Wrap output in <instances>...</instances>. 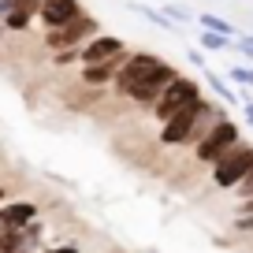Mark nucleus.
<instances>
[{"label":"nucleus","instance_id":"393cba45","mask_svg":"<svg viewBox=\"0 0 253 253\" xmlns=\"http://www.w3.org/2000/svg\"><path fill=\"white\" fill-rule=\"evenodd\" d=\"M0 201H8V190H4V182H0Z\"/></svg>","mask_w":253,"mask_h":253},{"label":"nucleus","instance_id":"f3484780","mask_svg":"<svg viewBox=\"0 0 253 253\" xmlns=\"http://www.w3.org/2000/svg\"><path fill=\"white\" fill-rule=\"evenodd\" d=\"M164 15L171 19L175 26H179V23H190V19H198V15H194V11L186 8V4H175V0H171V4H164Z\"/></svg>","mask_w":253,"mask_h":253},{"label":"nucleus","instance_id":"a878e982","mask_svg":"<svg viewBox=\"0 0 253 253\" xmlns=\"http://www.w3.org/2000/svg\"><path fill=\"white\" fill-rule=\"evenodd\" d=\"M19 253H34V250H19Z\"/></svg>","mask_w":253,"mask_h":253},{"label":"nucleus","instance_id":"5701e85b","mask_svg":"<svg viewBox=\"0 0 253 253\" xmlns=\"http://www.w3.org/2000/svg\"><path fill=\"white\" fill-rule=\"evenodd\" d=\"M238 216H253V198H246V201H238Z\"/></svg>","mask_w":253,"mask_h":253},{"label":"nucleus","instance_id":"f257e3e1","mask_svg":"<svg viewBox=\"0 0 253 253\" xmlns=\"http://www.w3.org/2000/svg\"><path fill=\"white\" fill-rule=\"evenodd\" d=\"M201 82L198 79H190V75H179V79L171 82V86L164 89V93L157 97V104H153V119H157V123H168V119L171 116H179L182 108H190V104H198L201 101Z\"/></svg>","mask_w":253,"mask_h":253},{"label":"nucleus","instance_id":"9d476101","mask_svg":"<svg viewBox=\"0 0 253 253\" xmlns=\"http://www.w3.org/2000/svg\"><path fill=\"white\" fill-rule=\"evenodd\" d=\"M38 216H41L38 201H4V209H0V231H23L30 223H38Z\"/></svg>","mask_w":253,"mask_h":253},{"label":"nucleus","instance_id":"423d86ee","mask_svg":"<svg viewBox=\"0 0 253 253\" xmlns=\"http://www.w3.org/2000/svg\"><path fill=\"white\" fill-rule=\"evenodd\" d=\"M179 79V67H171V63H160L157 71H149L145 79H138L134 86H130V93H126V101H134V104H142V108H153L157 104V97L164 93L171 82Z\"/></svg>","mask_w":253,"mask_h":253},{"label":"nucleus","instance_id":"4468645a","mask_svg":"<svg viewBox=\"0 0 253 253\" xmlns=\"http://www.w3.org/2000/svg\"><path fill=\"white\" fill-rule=\"evenodd\" d=\"M201 71H205V82H209V89H212V93L220 97L223 104H238V93L227 86V79H220V75H216L212 67H201Z\"/></svg>","mask_w":253,"mask_h":253},{"label":"nucleus","instance_id":"f8f14e48","mask_svg":"<svg viewBox=\"0 0 253 253\" xmlns=\"http://www.w3.org/2000/svg\"><path fill=\"white\" fill-rule=\"evenodd\" d=\"M126 8L134 11V15H142L145 23H153L157 30H168V34H175V30H179V26H175V23H171V19H168V15H164L160 8H149V4H142V0H130Z\"/></svg>","mask_w":253,"mask_h":253},{"label":"nucleus","instance_id":"6ab92c4d","mask_svg":"<svg viewBox=\"0 0 253 253\" xmlns=\"http://www.w3.org/2000/svg\"><path fill=\"white\" fill-rule=\"evenodd\" d=\"M52 63H56V67H67V63H79V48H63V52H56V56H52Z\"/></svg>","mask_w":253,"mask_h":253},{"label":"nucleus","instance_id":"1a4fd4ad","mask_svg":"<svg viewBox=\"0 0 253 253\" xmlns=\"http://www.w3.org/2000/svg\"><path fill=\"white\" fill-rule=\"evenodd\" d=\"M79 15H82V0H48L45 8L38 11L45 34L48 30H60V26H67V23H75Z\"/></svg>","mask_w":253,"mask_h":253},{"label":"nucleus","instance_id":"6e6552de","mask_svg":"<svg viewBox=\"0 0 253 253\" xmlns=\"http://www.w3.org/2000/svg\"><path fill=\"white\" fill-rule=\"evenodd\" d=\"M123 52H130L123 38H116V34H97V38H89L86 45L79 48V63L82 67H93V63H104V60L123 56Z\"/></svg>","mask_w":253,"mask_h":253},{"label":"nucleus","instance_id":"20e7f679","mask_svg":"<svg viewBox=\"0 0 253 253\" xmlns=\"http://www.w3.org/2000/svg\"><path fill=\"white\" fill-rule=\"evenodd\" d=\"M212 104H216V101L201 97L198 104H190V108H182L179 116H171L168 123H160V134H157V142H160V145H168V149H186L190 134H194V126L201 123V116H205V112L212 108Z\"/></svg>","mask_w":253,"mask_h":253},{"label":"nucleus","instance_id":"b1692460","mask_svg":"<svg viewBox=\"0 0 253 253\" xmlns=\"http://www.w3.org/2000/svg\"><path fill=\"white\" fill-rule=\"evenodd\" d=\"M242 116H246V123L253 126V101H242Z\"/></svg>","mask_w":253,"mask_h":253},{"label":"nucleus","instance_id":"ddd939ff","mask_svg":"<svg viewBox=\"0 0 253 253\" xmlns=\"http://www.w3.org/2000/svg\"><path fill=\"white\" fill-rule=\"evenodd\" d=\"M198 23H201V30L220 34V38H231V41H235L238 34H242L235 23H231V19H220V15H212V11H201V15H198Z\"/></svg>","mask_w":253,"mask_h":253},{"label":"nucleus","instance_id":"f03ea898","mask_svg":"<svg viewBox=\"0 0 253 253\" xmlns=\"http://www.w3.org/2000/svg\"><path fill=\"white\" fill-rule=\"evenodd\" d=\"M238 142H242V126H238V119L227 116V119H220V123H216L198 145H194V160L205 164V168H212L216 160H220L227 149H235Z\"/></svg>","mask_w":253,"mask_h":253},{"label":"nucleus","instance_id":"0eeeda50","mask_svg":"<svg viewBox=\"0 0 253 253\" xmlns=\"http://www.w3.org/2000/svg\"><path fill=\"white\" fill-rule=\"evenodd\" d=\"M160 63H164V56L145 52V48H130V52H126L123 71H119V75H116V82H112V89H116L119 97H126V93H130V86H134L138 79H145L149 71H157Z\"/></svg>","mask_w":253,"mask_h":253},{"label":"nucleus","instance_id":"412c9836","mask_svg":"<svg viewBox=\"0 0 253 253\" xmlns=\"http://www.w3.org/2000/svg\"><path fill=\"white\" fill-rule=\"evenodd\" d=\"M41 253H79V246L75 242H56V246H48V250H41Z\"/></svg>","mask_w":253,"mask_h":253},{"label":"nucleus","instance_id":"7ed1b4c3","mask_svg":"<svg viewBox=\"0 0 253 253\" xmlns=\"http://www.w3.org/2000/svg\"><path fill=\"white\" fill-rule=\"evenodd\" d=\"M253 171V142H238L212 164V186L216 190H235L246 175Z\"/></svg>","mask_w":253,"mask_h":253},{"label":"nucleus","instance_id":"aec40b11","mask_svg":"<svg viewBox=\"0 0 253 253\" xmlns=\"http://www.w3.org/2000/svg\"><path fill=\"white\" fill-rule=\"evenodd\" d=\"M235 194H238V201L253 198V171H250V175H246V179H242V182H238V186H235Z\"/></svg>","mask_w":253,"mask_h":253},{"label":"nucleus","instance_id":"a211bd4d","mask_svg":"<svg viewBox=\"0 0 253 253\" xmlns=\"http://www.w3.org/2000/svg\"><path fill=\"white\" fill-rule=\"evenodd\" d=\"M231 48H238V52H242L246 60H253V34H238V38H235V45H231Z\"/></svg>","mask_w":253,"mask_h":253},{"label":"nucleus","instance_id":"9b49d317","mask_svg":"<svg viewBox=\"0 0 253 253\" xmlns=\"http://www.w3.org/2000/svg\"><path fill=\"white\" fill-rule=\"evenodd\" d=\"M38 11H41V0H15V8L4 15V34H19V30H26V26L38 19Z\"/></svg>","mask_w":253,"mask_h":253},{"label":"nucleus","instance_id":"4be33fe9","mask_svg":"<svg viewBox=\"0 0 253 253\" xmlns=\"http://www.w3.org/2000/svg\"><path fill=\"white\" fill-rule=\"evenodd\" d=\"M190 63H194V67H209V60H205L201 48H190Z\"/></svg>","mask_w":253,"mask_h":253},{"label":"nucleus","instance_id":"39448f33","mask_svg":"<svg viewBox=\"0 0 253 253\" xmlns=\"http://www.w3.org/2000/svg\"><path fill=\"white\" fill-rule=\"evenodd\" d=\"M97 30H101V23H97L89 11H82L75 23L60 26V30H48L45 34V45L52 48V52H63V48H82L89 38H97Z\"/></svg>","mask_w":253,"mask_h":253},{"label":"nucleus","instance_id":"2eb2a0df","mask_svg":"<svg viewBox=\"0 0 253 253\" xmlns=\"http://www.w3.org/2000/svg\"><path fill=\"white\" fill-rule=\"evenodd\" d=\"M231 45H235L231 38H220V34H209V30H201V38H198L201 52H223V48H231Z\"/></svg>","mask_w":253,"mask_h":253},{"label":"nucleus","instance_id":"dca6fc26","mask_svg":"<svg viewBox=\"0 0 253 253\" xmlns=\"http://www.w3.org/2000/svg\"><path fill=\"white\" fill-rule=\"evenodd\" d=\"M227 79L235 82L238 89H253V67H250V63H238V67L227 71Z\"/></svg>","mask_w":253,"mask_h":253}]
</instances>
